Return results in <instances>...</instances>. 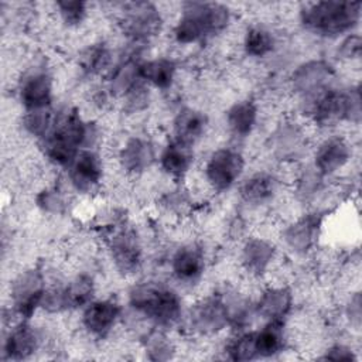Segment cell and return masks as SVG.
Listing matches in <instances>:
<instances>
[{"label": "cell", "mask_w": 362, "mask_h": 362, "mask_svg": "<svg viewBox=\"0 0 362 362\" xmlns=\"http://www.w3.org/2000/svg\"><path fill=\"white\" fill-rule=\"evenodd\" d=\"M99 129L85 119L76 107L57 110L54 124L40 141L44 157L55 167L66 168L82 148H95Z\"/></svg>", "instance_id": "cell-1"}, {"label": "cell", "mask_w": 362, "mask_h": 362, "mask_svg": "<svg viewBox=\"0 0 362 362\" xmlns=\"http://www.w3.org/2000/svg\"><path fill=\"white\" fill-rule=\"evenodd\" d=\"M129 307L154 328L171 329L184 320L182 298L175 288L157 280L134 283L127 291Z\"/></svg>", "instance_id": "cell-2"}, {"label": "cell", "mask_w": 362, "mask_h": 362, "mask_svg": "<svg viewBox=\"0 0 362 362\" xmlns=\"http://www.w3.org/2000/svg\"><path fill=\"white\" fill-rule=\"evenodd\" d=\"M232 21L230 8L215 1H187L173 27V38L180 45H195L222 34Z\"/></svg>", "instance_id": "cell-3"}, {"label": "cell", "mask_w": 362, "mask_h": 362, "mask_svg": "<svg viewBox=\"0 0 362 362\" xmlns=\"http://www.w3.org/2000/svg\"><path fill=\"white\" fill-rule=\"evenodd\" d=\"M359 1H314L303 4L298 11L300 24L305 31L322 38L351 34L361 21Z\"/></svg>", "instance_id": "cell-4"}, {"label": "cell", "mask_w": 362, "mask_h": 362, "mask_svg": "<svg viewBox=\"0 0 362 362\" xmlns=\"http://www.w3.org/2000/svg\"><path fill=\"white\" fill-rule=\"evenodd\" d=\"M308 119L318 127H331L342 122L358 124L361 120L359 86H329L303 100Z\"/></svg>", "instance_id": "cell-5"}, {"label": "cell", "mask_w": 362, "mask_h": 362, "mask_svg": "<svg viewBox=\"0 0 362 362\" xmlns=\"http://www.w3.org/2000/svg\"><path fill=\"white\" fill-rule=\"evenodd\" d=\"M184 321L197 337H215L230 328L228 300L222 294H206L195 300L185 310Z\"/></svg>", "instance_id": "cell-6"}, {"label": "cell", "mask_w": 362, "mask_h": 362, "mask_svg": "<svg viewBox=\"0 0 362 362\" xmlns=\"http://www.w3.org/2000/svg\"><path fill=\"white\" fill-rule=\"evenodd\" d=\"M45 273L40 267H27L10 284V311L16 320H33L41 311L47 291Z\"/></svg>", "instance_id": "cell-7"}, {"label": "cell", "mask_w": 362, "mask_h": 362, "mask_svg": "<svg viewBox=\"0 0 362 362\" xmlns=\"http://www.w3.org/2000/svg\"><path fill=\"white\" fill-rule=\"evenodd\" d=\"M246 160L235 147L214 150L204 164V180L214 192H226L243 178Z\"/></svg>", "instance_id": "cell-8"}, {"label": "cell", "mask_w": 362, "mask_h": 362, "mask_svg": "<svg viewBox=\"0 0 362 362\" xmlns=\"http://www.w3.org/2000/svg\"><path fill=\"white\" fill-rule=\"evenodd\" d=\"M119 25L122 33L132 42L146 44L160 34L163 27V16L154 3H124L120 7Z\"/></svg>", "instance_id": "cell-9"}, {"label": "cell", "mask_w": 362, "mask_h": 362, "mask_svg": "<svg viewBox=\"0 0 362 362\" xmlns=\"http://www.w3.org/2000/svg\"><path fill=\"white\" fill-rule=\"evenodd\" d=\"M17 100L24 112L54 107V78L44 65L27 68L17 83Z\"/></svg>", "instance_id": "cell-10"}, {"label": "cell", "mask_w": 362, "mask_h": 362, "mask_svg": "<svg viewBox=\"0 0 362 362\" xmlns=\"http://www.w3.org/2000/svg\"><path fill=\"white\" fill-rule=\"evenodd\" d=\"M107 253L113 267L123 277L134 276L143 264V246L130 226H120L109 236Z\"/></svg>", "instance_id": "cell-11"}, {"label": "cell", "mask_w": 362, "mask_h": 362, "mask_svg": "<svg viewBox=\"0 0 362 362\" xmlns=\"http://www.w3.org/2000/svg\"><path fill=\"white\" fill-rule=\"evenodd\" d=\"M324 228V214L320 211H307L293 219L281 232L284 247L296 255H308L318 243Z\"/></svg>", "instance_id": "cell-12"}, {"label": "cell", "mask_w": 362, "mask_h": 362, "mask_svg": "<svg viewBox=\"0 0 362 362\" xmlns=\"http://www.w3.org/2000/svg\"><path fill=\"white\" fill-rule=\"evenodd\" d=\"M307 147L308 139L304 126L291 119L277 123L267 140L270 154L280 163H296L305 154Z\"/></svg>", "instance_id": "cell-13"}, {"label": "cell", "mask_w": 362, "mask_h": 362, "mask_svg": "<svg viewBox=\"0 0 362 362\" xmlns=\"http://www.w3.org/2000/svg\"><path fill=\"white\" fill-rule=\"evenodd\" d=\"M335 78L334 66L321 58H314L298 64L290 75V88L291 90L307 100L321 90L332 85Z\"/></svg>", "instance_id": "cell-14"}, {"label": "cell", "mask_w": 362, "mask_h": 362, "mask_svg": "<svg viewBox=\"0 0 362 362\" xmlns=\"http://www.w3.org/2000/svg\"><path fill=\"white\" fill-rule=\"evenodd\" d=\"M81 325L83 331L95 338L105 339L112 335L122 318V304L113 297L95 298L81 310Z\"/></svg>", "instance_id": "cell-15"}, {"label": "cell", "mask_w": 362, "mask_h": 362, "mask_svg": "<svg viewBox=\"0 0 362 362\" xmlns=\"http://www.w3.org/2000/svg\"><path fill=\"white\" fill-rule=\"evenodd\" d=\"M71 188L83 195L95 192L105 175V167L96 148H82L65 168Z\"/></svg>", "instance_id": "cell-16"}, {"label": "cell", "mask_w": 362, "mask_h": 362, "mask_svg": "<svg viewBox=\"0 0 362 362\" xmlns=\"http://www.w3.org/2000/svg\"><path fill=\"white\" fill-rule=\"evenodd\" d=\"M170 272L173 279L182 286L198 284L206 269L205 249L198 242L181 243L170 256Z\"/></svg>", "instance_id": "cell-17"}, {"label": "cell", "mask_w": 362, "mask_h": 362, "mask_svg": "<svg viewBox=\"0 0 362 362\" xmlns=\"http://www.w3.org/2000/svg\"><path fill=\"white\" fill-rule=\"evenodd\" d=\"M41 339V334L31 320H16L4 334L1 359L7 362L27 361L38 352Z\"/></svg>", "instance_id": "cell-18"}, {"label": "cell", "mask_w": 362, "mask_h": 362, "mask_svg": "<svg viewBox=\"0 0 362 362\" xmlns=\"http://www.w3.org/2000/svg\"><path fill=\"white\" fill-rule=\"evenodd\" d=\"M352 158L351 143L339 136L332 134L322 139L313 154L311 167L322 177L329 178L342 171Z\"/></svg>", "instance_id": "cell-19"}, {"label": "cell", "mask_w": 362, "mask_h": 362, "mask_svg": "<svg viewBox=\"0 0 362 362\" xmlns=\"http://www.w3.org/2000/svg\"><path fill=\"white\" fill-rule=\"evenodd\" d=\"M158 154L151 139L143 134L129 136L117 150L119 167L127 175H141L154 165Z\"/></svg>", "instance_id": "cell-20"}, {"label": "cell", "mask_w": 362, "mask_h": 362, "mask_svg": "<svg viewBox=\"0 0 362 362\" xmlns=\"http://www.w3.org/2000/svg\"><path fill=\"white\" fill-rule=\"evenodd\" d=\"M239 260L247 276L262 279L272 270L277 260V247L267 238L249 236L240 246Z\"/></svg>", "instance_id": "cell-21"}, {"label": "cell", "mask_w": 362, "mask_h": 362, "mask_svg": "<svg viewBox=\"0 0 362 362\" xmlns=\"http://www.w3.org/2000/svg\"><path fill=\"white\" fill-rule=\"evenodd\" d=\"M280 189L279 177L269 170H259L239 182V198L250 208H262L274 201Z\"/></svg>", "instance_id": "cell-22"}, {"label": "cell", "mask_w": 362, "mask_h": 362, "mask_svg": "<svg viewBox=\"0 0 362 362\" xmlns=\"http://www.w3.org/2000/svg\"><path fill=\"white\" fill-rule=\"evenodd\" d=\"M294 307V294L288 286L273 284L262 290L253 303L255 315L263 321H286Z\"/></svg>", "instance_id": "cell-23"}, {"label": "cell", "mask_w": 362, "mask_h": 362, "mask_svg": "<svg viewBox=\"0 0 362 362\" xmlns=\"http://www.w3.org/2000/svg\"><path fill=\"white\" fill-rule=\"evenodd\" d=\"M208 115L197 107L180 109L171 123V133L174 140L194 147L208 132Z\"/></svg>", "instance_id": "cell-24"}, {"label": "cell", "mask_w": 362, "mask_h": 362, "mask_svg": "<svg viewBox=\"0 0 362 362\" xmlns=\"http://www.w3.org/2000/svg\"><path fill=\"white\" fill-rule=\"evenodd\" d=\"M259 122V106L252 98H243L233 102L225 112V124L228 133L235 140H246L252 136Z\"/></svg>", "instance_id": "cell-25"}, {"label": "cell", "mask_w": 362, "mask_h": 362, "mask_svg": "<svg viewBox=\"0 0 362 362\" xmlns=\"http://www.w3.org/2000/svg\"><path fill=\"white\" fill-rule=\"evenodd\" d=\"M157 163L168 178L182 180L192 168L194 147L171 139L160 150Z\"/></svg>", "instance_id": "cell-26"}, {"label": "cell", "mask_w": 362, "mask_h": 362, "mask_svg": "<svg viewBox=\"0 0 362 362\" xmlns=\"http://www.w3.org/2000/svg\"><path fill=\"white\" fill-rule=\"evenodd\" d=\"M257 359H272L284 352L287 346L286 321H263V325L253 329Z\"/></svg>", "instance_id": "cell-27"}, {"label": "cell", "mask_w": 362, "mask_h": 362, "mask_svg": "<svg viewBox=\"0 0 362 362\" xmlns=\"http://www.w3.org/2000/svg\"><path fill=\"white\" fill-rule=\"evenodd\" d=\"M178 65L170 57H154L141 59L140 76L148 88L157 90H168L177 78Z\"/></svg>", "instance_id": "cell-28"}, {"label": "cell", "mask_w": 362, "mask_h": 362, "mask_svg": "<svg viewBox=\"0 0 362 362\" xmlns=\"http://www.w3.org/2000/svg\"><path fill=\"white\" fill-rule=\"evenodd\" d=\"M277 47L276 34L263 24L249 25L242 37V49L250 59H263L274 52Z\"/></svg>", "instance_id": "cell-29"}, {"label": "cell", "mask_w": 362, "mask_h": 362, "mask_svg": "<svg viewBox=\"0 0 362 362\" xmlns=\"http://www.w3.org/2000/svg\"><path fill=\"white\" fill-rule=\"evenodd\" d=\"M64 301L68 311L82 310L92 300H95L96 283L88 273H78L71 277L65 284H61Z\"/></svg>", "instance_id": "cell-30"}, {"label": "cell", "mask_w": 362, "mask_h": 362, "mask_svg": "<svg viewBox=\"0 0 362 362\" xmlns=\"http://www.w3.org/2000/svg\"><path fill=\"white\" fill-rule=\"evenodd\" d=\"M112 51L103 41L86 47L79 57V68L86 76H98L112 69Z\"/></svg>", "instance_id": "cell-31"}, {"label": "cell", "mask_w": 362, "mask_h": 362, "mask_svg": "<svg viewBox=\"0 0 362 362\" xmlns=\"http://www.w3.org/2000/svg\"><path fill=\"white\" fill-rule=\"evenodd\" d=\"M225 358L236 362H249L256 361V348H255V335L253 331L243 329L236 331V334L225 344L223 346Z\"/></svg>", "instance_id": "cell-32"}, {"label": "cell", "mask_w": 362, "mask_h": 362, "mask_svg": "<svg viewBox=\"0 0 362 362\" xmlns=\"http://www.w3.org/2000/svg\"><path fill=\"white\" fill-rule=\"evenodd\" d=\"M55 116L57 110L54 107L24 112L21 116V127L25 134L34 137L40 143L51 130Z\"/></svg>", "instance_id": "cell-33"}, {"label": "cell", "mask_w": 362, "mask_h": 362, "mask_svg": "<svg viewBox=\"0 0 362 362\" xmlns=\"http://www.w3.org/2000/svg\"><path fill=\"white\" fill-rule=\"evenodd\" d=\"M143 351L150 361H168L174 356L175 346L164 329L156 328L143 338Z\"/></svg>", "instance_id": "cell-34"}, {"label": "cell", "mask_w": 362, "mask_h": 362, "mask_svg": "<svg viewBox=\"0 0 362 362\" xmlns=\"http://www.w3.org/2000/svg\"><path fill=\"white\" fill-rule=\"evenodd\" d=\"M54 7L59 20L68 28L82 25L89 14V4L81 0H57Z\"/></svg>", "instance_id": "cell-35"}, {"label": "cell", "mask_w": 362, "mask_h": 362, "mask_svg": "<svg viewBox=\"0 0 362 362\" xmlns=\"http://www.w3.org/2000/svg\"><path fill=\"white\" fill-rule=\"evenodd\" d=\"M35 206L47 215H62L68 209V199L59 188L44 187L35 195Z\"/></svg>", "instance_id": "cell-36"}, {"label": "cell", "mask_w": 362, "mask_h": 362, "mask_svg": "<svg viewBox=\"0 0 362 362\" xmlns=\"http://www.w3.org/2000/svg\"><path fill=\"white\" fill-rule=\"evenodd\" d=\"M324 180L311 165L304 170L298 178L296 185V192L301 201H311L317 197V194L322 189Z\"/></svg>", "instance_id": "cell-37"}, {"label": "cell", "mask_w": 362, "mask_h": 362, "mask_svg": "<svg viewBox=\"0 0 362 362\" xmlns=\"http://www.w3.org/2000/svg\"><path fill=\"white\" fill-rule=\"evenodd\" d=\"M338 54L345 59H355L361 55V37L355 33L348 34L338 47Z\"/></svg>", "instance_id": "cell-38"}, {"label": "cell", "mask_w": 362, "mask_h": 362, "mask_svg": "<svg viewBox=\"0 0 362 362\" xmlns=\"http://www.w3.org/2000/svg\"><path fill=\"white\" fill-rule=\"evenodd\" d=\"M320 359H328V361H355L356 355L351 349V346L345 344H332L328 346L324 354L320 356Z\"/></svg>", "instance_id": "cell-39"}, {"label": "cell", "mask_w": 362, "mask_h": 362, "mask_svg": "<svg viewBox=\"0 0 362 362\" xmlns=\"http://www.w3.org/2000/svg\"><path fill=\"white\" fill-rule=\"evenodd\" d=\"M345 314H346V318L349 320V322L358 328L361 324V294H359V291L354 293L351 296V298L348 300L346 307H345Z\"/></svg>", "instance_id": "cell-40"}]
</instances>
